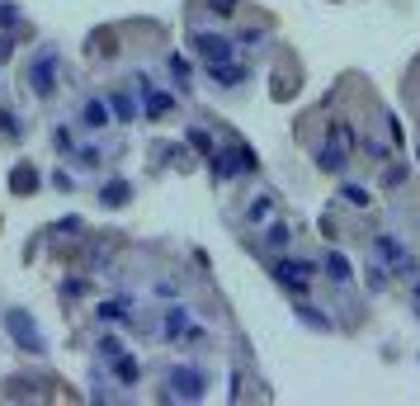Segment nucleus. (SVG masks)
<instances>
[{
  "instance_id": "f257e3e1",
  "label": "nucleus",
  "mask_w": 420,
  "mask_h": 406,
  "mask_svg": "<svg viewBox=\"0 0 420 406\" xmlns=\"http://www.w3.org/2000/svg\"><path fill=\"white\" fill-rule=\"evenodd\" d=\"M5 331L15 335V345L24 354H43V335H38V326L28 312H5Z\"/></svg>"
},
{
  "instance_id": "f03ea898",
  "label": "nucleus",
  "mask_w": 420,
  "mask_h": 406,
  "mask_svg": "<svg viewBox=\"0 0 420 406\" xmlns=\"http://www.w3.org/2000/svg\"><path fill=\"white\" fill-rule=\"evenodd\" d=\"M349 142H354V133H349L345 123H331L326 147H321V165H326V170H340V165L349 161Z\"/></svg>"
},
{
  "instance_id": "7ed1b4c3",
  "label": "nucleus",
  "mask_w": 420,
  "mask_h": 406,
  "mask_svg": "<svg viewBox=\"0 0 420 406\" xmlns=\"http://www.w3.org/2000/svg\"><path fill=\"white\" fill-rule=\"evenodd\" d=\"M274 279H279L284 288H307L316 279V265L312 260H274Z\"/></svg>"
},
{
  "instance_id": "20e7f679",
  "label": "nucleus",
  "mask_w": 420,
  "mask_h": 406,
  "mask_svg": "<svg viewBox=\"0 0 420 406\" xmlns=\"http://www.w3.org/2000/svg\"><path fill=\"white\" fill-rule=\"evenodd\" d=\"M170 397L199 402V397H203V373H199V369H175V373H170Z\"/></svg>"
},
{
  "instance_id": "39448f33",
  "label": "nucleus",
  "mask_w": 420,
  "mask_h": 406,
  "mask_svg": "<svg viewBox=\"0 0 420 406\" xmlns=\"http://www.w3.org/2000/svg\"><path fill=\"white\" fill-rule=\"evenodd\" d=\"M194 48H199V57H203L208 66H217V62H227V57H232V43H227V38H217V33H194Z\"/></svg>"
},
{
  "instance_id": "423d86ee",
  "label": "nucleus",
  "mask_w": 420,
  "mask_h": 406,
  "mask_svg": "<svg viewBox=\"0 0 420 406\" xmlns=\"http://www.w3.org/2000/svg\"><path fill=\"white\" fill-rule=\"evenodd\" d=\"M378 255H383L387 265H396V270H406V274L416 270V265H411V250L396 241V237H378Z\"/></svg>"
},
{
  "instance_id": "0eeeda50",
  "label": "nucleus",
  "mask_w": 420,
  "mask_h": 406,
  "mask_svg": "<svg viewBox=\"0 0 420 406\" xmlns=\"http://www.w3.org/2000/svg\"><path fill=\"white\" fill-rule=\"evenodd\" d=\"M57 57L48 53V57H38V62H33V90H38V95H53L57 90Z\"/></svg>"
},
{
  "instance_id": "6e6552de",
  "label": "nucleus",
  "mask_w": 420,
  "mask_h": 406,
  "mask_svg": "<svg viewBox=\"0 0 420 406\" xmlns=\"http://www.w3.org/2000/svg\"><path fill=\"white\" fill-rule=\"evenodd\" d=\"M321 265H326V274H331V279H336V284H349V279H354V265H349V260H345L340 250H331V255H326V260H321Z\"/></svg>"
},
{
  "instance_id": "1a4fd4ad",
  "label": "nucleus",
  "mask_w": 420,
  "mask_h": 406,
  "mask_svg": "<svg viewBox=\"0 0 420 406\" xmlns=\"http://www.w3.org/2000/svg\"><path fill=\"white\" fill-rule=\"evenodd\" d=\"M165 335H199V326H189L184 307H170L165 312Z\"/></svg>"
},
{
  "instance_id": "9d476101",
  "label": "nucleus",
  "mask_w": 420,
  "mask_h": 406,
  "mask_svg": "<svg viewBox=\"0 0 420 406\" xmlns=\"http://www.w3.org/2000/svg\"><path fill=\"white\" fill-rule=\"evenodd\" d=\"M100 317H104V322H128V317H132V302L128 298H109L104 307H100Z\"/></svg>"
},
{
  "instance_id": "9b49d317",
  "label": "nucleus",
  "mask_w": 420,
  "mask_h": 406,
  "mask_svg": "<svg viewBox=\"0 0 420 406\" xmlns=\"http://www.w3.org/2000/svg\"><path fill=\"white\" fill-rule=\"evenodd\" d=\"M85 128H109V109L100 100H85Z\"/></svg>"
},
{
  "instance_id": "f8f14e48",
  "label": "nucleus",
  "mask_w": 420,
  "mask_h": 406,
  "mask_svg": "<svg viewBox=\"0 0 420 406\" xmlns=\"http://www.w3.org/2000/svg\"><path fill=\"white\" fill-rule=\"evenodd\" d=\"M212 76L222 85H237V81H246V66H227V62H217V66H208Z\"/></svg>"
},
{
  "instance_id": "ddd939ff",
  "label": "nucleus",
  "mask_w": 420,
  "mask_h": 406,
  "mask_svg": "<svg viewBox=\"0 0 420 406\" xmlns=\"http://www.w3.org/2000/svg\"><path fill=\"white\" fill-rule=\"evenodd\" d=\"M340 199H345V203H354V208H368V203H373V194H368L364 185H345Z\"/></svg>"
},
{
  "instance_id": "4468645a",
  "label": "nucleus",
  "mask_w": 420,
  "mask_h": 406,
  "mask_svg": "<svg viewBox=\"0 0 420 406\" xmlns=\"http://www.w3.org/2000/svg\"><path fill=\"white\" fill-rule=\"evenodd\" d=\"M104 203H128V185L118 180V185H109L104 190Z\"/></svg>"
},
{
  "instance_id": "2eb2a0df",
  "label": "nucleus",
  "mask_w": 420,
  "mask_h": 406,
  "mask_svg": "<svg viewBox=\"0 0 420 406\" xmlns=\"http://www.w3.org/2000/svg\"><path fill=\"white\" fill-rule=\"evenodd\" d=\"M269 213H274V199H269V194H264L260 203H250V217H255V222H264Z\"/></svg>"
},
{
  "instance_id": "dca6fc26",
  "label": "nucleus",
  "mask_w": 420,
  "mask_h": 406,
  "mask_svg": "<svg viewBox=\"0 0 420 406\" xmlns=\"http://www.w3.org/2000/svg\"><path fill=\"white\" fill-rule=\"evenodd\" d=\"M302 322H312L316 331H331V322H326V317H321L316 307H302Z\"/></svg>"
},
{
  "instance_id": "f3484780",
  "label": "nucleus",
  "mask_w": 420,
  "mask_h": 406,
  "mask_svg": "<svg viewBox=\"0 0 420 406\" xmlns=\"http://www.w3.org/2000/svg\"><path fill=\"white\" fill-rule=\"evenodd\" d=\"M113 113H118V118H132V100L128 95H113Z\"/></svg>"
},
{
  "instance_id": "a211bd4d",
  "label": "nucleus",
  "mask_w": 420,
  "mask_h": 406,
  "mask_svg": "<svg viewBox=\"0 0 420 406\" xmlns=\"http://www.w3.org/2000/svg\"><path fill=\"white\" fill-rule=\"evenodd\" d=\"M0 133H19V128H15V113H10V109H0Z\"/></svg>"
},
{
  "instance_id": "6ab92c4d",
  "label": "nucleus",
  "mask_w": 420,
  "mask_h": 406,
  "mask_svg": "<svg viewBox=\"0 0 420 406\" xmlns=\"http://www.w3.org/2000/svg\"><path fill=\"white\" fill-rule=\"evenodd\" d=\"M212 5H217L212 15H232V10H237V0H212Z\"/></svg>"
},
{
  "instance_id": "aec40b11",
  "label": "nucleus",
  "mask_w": 420,
  "mask_h": 406,
  "mask_svg": "<svg viewBox=\"0 0 420 406\" xmlns=\"http://www.w3.org/2000/svg\"><path fill=\"white\" fill-rule=\"evenodd\" d=\"M15 53V43H10V38H0V57H10Z\"/></svg>"
}]
</instances>
